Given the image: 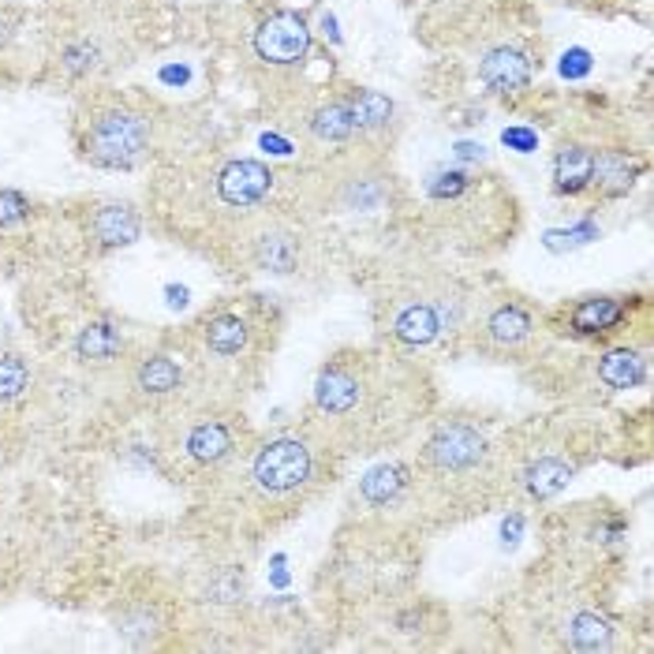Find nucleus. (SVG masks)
Here are the masks:
<instances>
[{"label":"nucleus","mask_w":654,"mask_h":654,"mask_svg":"<svg viewBox=\"0 0 654 654\" xmlns=\"http://www.w3.org/2000/svg\"><path fill=\"white\" fill-rule=\"evenodd\" d=\"M147 142H150V128L139 112L109 109L90 124L83 150L101 169H131L147 153Z\"/></svg>","instance_id":"f257e3e1"},{"label":"nucleus","mask_w":654,"mask_h":654,"mask_svg":"<svg viewBox=\"0 0 654 654\" xmlns=\"http://www.w3.org/2000/svg\"><path fill=\"white\" fill-rule=\"evenodd\" d=\"M314 472L311 449H306L300 437H278V442H265L251 460V479L262 494H292L300 490Z\"/></svg>","instance_id":"f03ea898"},{"label":"nucleus","mask_w":654,"mask_h":654,"mask_svg":"<svg viewBox=\"0 0 654 654\" xmlns=\"http://www.w3.org/2000/svg\"><path fill=\"white\" fill-rule=\"evenodd\" d=\"M483 456H486V437L475 426L464 423H449L426 442V464L437 467L442 475L472 472V467L483 464Z\"/></svg>","instance_id":"7ed1b4c3"},{"label":"nucleus","mask_w":654,"mask_h":654,"mask_svg":"<svg viewBox=\"0 0 654 654\" xmlns=\"http://www.w3.org/2000/svg\"><path fill=\"white\" fill-rule=\"evenodd\" d=\"M311 49V27L303 23V16L295 12H278L270 16L254 34V53H259L265 64H300Z\"/></svg>","instance_id":"20e7f679"},{"label":"nucleus","mask_w":654,"mask_h":654,"mask_svg":"<svg viewBox=\"0 0 654 654\" xmlns=\"http://www.w3.org/2000/svg\"><path fill=\"white\" fill-rule=\"evenodd\" d=\"M270 188H273V172L262 161H232L218 177V191L229 207H254V202L270 195Z\"/></svg>","instance_id":"39448f33"},{"label":"nucleus","mask_w":654,"mask_h":654,"mask_svg":"<svg viewBox=\"0 0 654 654\" xmlns=\"http://www.w3.org/2000/svg\"><path fill=\"white\" fill-rule=\"evenodd\" d=\"M360 401H363V385L344 363L325 366L319 382H314V404H319L322 415H349L360 408Z\"/></svg>","instance_id":"423d86ee"},{"label":"nucleus","mask_w":654,"mask_h":654,"mask_svg":"<svg viewBox=\"0 0 654 654\" xmlns=\"http://www.w3.org/2000/svg\"><path fill=\"white\" fill-rule=\"evenodd\" d=\"M531 57L520 53L513 46H502V49H490L483 57V64H479V79L497 90V94H516V90H524L531 83Z\"/></svg>","instance_id":"0eeeda50"},{"label":"nucleus","mask_w":654,"mask_h":654,"mask_svg":"<svg viewBox=\"0 0 654 654\" xmlns=\"http://www.w3.org/2000/svg\"><path fill=\"white\" fill-rule=\"evenodd\" d=\"M142 232V221L139 213L131 207H120V202H109V207H98L94 218H90V237H94L98 248H128V243H135Z\"/></svg>","instance_id":"6e6552de"},{"label":"nucleus","mask_w":654,"mask_h":654,"mask_svg":"<svg viewBox=\"0 0 654 654\" xmlns=\"http://www.w3.org/2000/svg\"><path fill=\"white\" fill-rule=\"evenodd\" d=\"M640 169H643L640 161L628 158L625 150H602L595 158V165H591V188H598L602 195H610V199L628 195Z\"/></svg>","instance_id":"1a4fd4ad"},{"label":"nucleus","mask_w":654,"mask_h":654,"mask_svg":"<svg viewBox=\"0 0 654 654\" xmlns=\"http://www.w3.org/2000/svg\"><path fill=\"white\" fill-rule=\"evenodd\" d=\"M625 314H628V306L621 300H613V295H587V300H580L576 306H572L569 322L576 333L595 336V333L617 330V325L625 322Z\"/></svg>","instance_id":"9d476101"},{"label":"nucleus","mask_w":654,"mask_h":654,"mask_svg":"<svg viewBox=\"0 0 654 654\" xmlns=\"http://www.w3.org/2000/svg\"><path fill=\"white\" fill-rule=\"evenodd\" d=\"M591 165H595V153L587 147H561L554 158V188L557 195H580L591 188Z\"/></svg>","instance_id":"9b49d317"},{"label":"nucleus","mask_w":654,"mask_h":654,"mask_svg":"<svg viewBox=\"0 0 654 654\" xmlns=\"http://www.w3.org/2000/svg\"><path fill=\"white\" fill-rule=\"evenodd\" d=\"M437 333H442V319H437V306L431 303H412L393 319V336L401 344H412V349L431 344Z\"/></svg>","instance_id":"f8f14e48"},{"label":"nucleus","mask_w":654,"mask_h":654,"mask_svg":"<svg viewBox=\"0 0 654 654\" xmlns=\"http://www.w3.org/2000/svg\"><path fill=\"white\" fill-rule=\"evenodd\" d=\"M120 352H124V336H120L117 325H109V322H90L76 336V355L83 363L105 366L117 360Z\"/></svg>","instance_id":"ddd939ff"},{"label":"nucleus","mask_w":654,"mask_h":654,"mask_svg":"<svg viewBox=\"0 0 654 654\" xmlns=\"http://www.w3.org/2000/svg\"><path fill=\"white\" fill-rule=\"evenodd\" d=\"M598 378L610 390H636L647 378V360L636 349H613L598 360Z\"/></svg>","instance_id":"4468645a"},{"label":"nucleus","mask_w":654,"mask_h":654,"mask_svg":"<svg viewBox=\"0 0 654 654\" xmlns=\"http://www.w3.org/2000/svg\"><path fill=\"white\" fill-rule=\"evenodd\" d=\"M183 385V371L172 355H147L135 371V390H142L147 396H169Z\"/></svg>","instance_id":"2eb2a0df"},{"label":"nucleus","mask_w":654,"mask_h":654,"mask_svg":"<svg viewBox=\"0 0 654 654\" xmlns=\"http://www.w3.org/2000/svg\"><path fill=\"white\" fill-rule=\"evenodd\" d=\"M188 456L199 460V464H218V460H224L232 453V445H237V437H232V431L224 423H218V419H210V423H199L195 431L188 434Z\"/></svg>","instance_id":"dca6fc26"},{"label":"nucleus","mask_w":654,"mask_h":654,"mask_svg":"<svg viewBox=\"0 0 654 654\" xmlns=\"http://www.w3.org/2000/svg\"><path fill=\"white\" fill-rule=\"evenodd\" d=\"M531 330H535V322H531V314L520 303L497 306V311L486 319V336L494 344H502V349H516V344H524L531 336Z\"/></svg>","instance_id":"f3484780"},{"label":"nucleus","mask_w":654,"mask_h":654,"mask_svg":"<svg viewBox=\"0 0 654 654\" xmlns=\"http://www.w3.org/2000/svg\"><path fill=\"white\" fill-rule=\"evenodd\" d=\"M404 486H408L404 464H378L363 475L360 494H363V502H371V505H390Z\"/></svg>","instance_id":"a211bd4d"},{"label":"nucleus","mask_w":654,"mask_h":654,"mask_svg":"<svg viewBox=\"0 0 654 654\" xmlns=\"http://www.w3.org/2000/svg\"><path fill=\"white\" fill-rule=\"evenodd\" d=\"M251 330L240 314H218V319L207 322V349L218 355H240L248 349Z\"/></svg>","instance_id":"6ab92c4d"},{"label":"nucleus","mask_w":654,"mask_h":654,"mask_svg":"<svg viewBox=\"0 0 654 654\" xmlns=\"http://www.w3.org/2000/svg\"><path fill=\"white\" fill-rule=\"evenodd\" d=\"M569 483H572V464H565V460H557V456L539 460V464H531V472H527V494L539 497V502L561 494Z\"/></svg>","instance_id":"aec40b11"},{"label":"nucleus","mask_w":654,"mask_h":654,"mask_svg":"<svg viewBox=\"0 0 654 654\" xmlns=\"http://www.w3.org/2000/svg\"><path fill=\"white\" fill-rule=\"evenodd\" d=\"M349 117H352V128H360V131L385 128L393 120V101L385 94H378V90H360V94H352L349 101Z\"/></svg>","instance_id":"412c9836"},{"label":"nucleus","mask_w":654,"mask_h":654,"mask_svg":"<svg viewBox=\"0 0 654 654\" xmlns=\"http://www.w3.org/2000/svg\"><path fill=\"white\" fill-rule=\"evenodd\" d=\"M254 259L265 273H292L295 262H300V248H295L292 237H284V232H273V237H262L259 240V251H254Z\"/></svg>","instance_id":"4be33fe9"},{"label":"nucleus","mask_w":654,"mask_h":654,"mask_svg":"<svg viewBox=\"0 0 654 654\" xmlns=\"http://www.w3.org/2000/svg\"><path fill=\"white\" fill-rule=\"evenodd\" d=\"M569 636H572V647H580V651H606L613 643V628L598 613H576L569 625Z\"/></svg>","instance_id":"5701e85b"},{"label":"nucleus","mask_w":654,"mask_h":654,"mask_svg":"<svg viewBox=\"0 0 654 654\" xmlns=\"http://www.w3.org/2000/svg\"><path fill=\"white\" fill-rule=\"evenodd\" d=\"M311 131H314V139H322V142H344L352 135V117H349V105H322L319 112H314V120H311Z\"/></svg>","instance_id":"b1692460"},{"label":"nucleus","mask_w":654,"mask_h":654,"mask_svg":"<svg viewBox=\"0 0 654 654\" xmlns=\"http://www.w3.org/2000/svg\"><path fill=\"white\" fill-rule=\"evenodd\" d=\"M117 625H120V636L128 643L147 647V643H153V632H158V613H153V606H131Z\"/></svg>","instance_id":"393cba45"},{"label":"nucleus","mask_w":654,"mask_h":654,"mask_svg":"<svg viewBox=\"0 0 654 654\" xmlns=\"http://www.w3.org/2000/svg\"><path fill=\"white\" fill-rule=\"evenodd\" d=\"M30 371L19 355H0V401H16L27 390Z\"/></svg>","instance_id":"a878e982"},{"label":"nucleus","mask_w":654,"mask_h":654,"mask_svg":"<svg viewBox=\"0 0 654 654\" xmlns=\"http://www.w3.org/2000/svg\"><path fill=\"white\" fill-rule=\"evenodd\" d=\"M30 218V202L19 191H0V229H16Z\"/></svg>","instance_id":"bb28decb"},{"label":"nucleus","mask_w":654,"mask_h":654,"mask_svg":"<svg viewBox=\"0 0 654 654\" xmlns=\"http://www.w3.org/2000/svg\"><path fill=\"white\" fill-rule=\"evenodd\" d=\"M467 188V177L464 172H437V177L431 180V199H456L460 191Z\"/></svg>","instance_id":"cd10ccee"},{"label":"nucleus","mask_w":654,"mask_h":654,"mask_svg":"<svg viewBox=\"0 0 654 654\" xmlns=\"http://www.w3.org/2000/svg\"><path fill=\"white\" fill-rule=\"evenodd\" d=\"M98 64V49L94 46H71L64 53V68L71 71V76H83V71H90Z\"/></svg>","instance_id":"c85d7f7f"},{"label":"nucleus","mask_w":654,"mask_h":654,"mask_svg":"<svg viewBox=\"0 0 654 654\" xmlns=\"http://www.w3.org/2000/svg\"><path fill=\"white\" fill-rule=\"evenodd\" d=\"M557 71H561L565 79H584L587 71H591V53H587V49H569V53L561 57Z\"/></svg>","instance_id":"c756f323"},{"label":"nucleus","mask_w":654,"mask_h":654,"mask_svg":"<svg viewBox=\"0 0 654 654\" xmlns=\"http://www.w3.org/2000/svg\"><path fill=\"white\" fill-rule=\"evenodd\" d=\"M502 142L509 150H516V153H531V150H539V135L531 128H505L502 131Z\"/></svg>","instance_id":"7c9ffc66"},{"label":"nucleus","mask_w":654,"mask_h":654,"mask_svg":"<svg viewBox=\"0 0 654 654\" xmlns=\"http://www.w3.org/2000/svg\"><path fill=\"white\" fill-rule=\"evenodd\" d=\"M520 531H524V520H520V516H509L505 524H502V543H505V546H516V543H520Z\"/></svg>","instance_id":"2f4dec72"},{"label":"nucleus","mask_w":654,"mask_h":654,"mask_svg":"<svg viewBox=\"0 0 654 654\" xmlns=\"http://www.w3.org/2000/svg\"><path fill=\"white\" fill-rule=\"evenodd\" d=\"M262 150L278 153V158H289V153H292V147L281 135H262Z\"/></svg>","instance_id":"473e14b6"},{"label":"nucleus","mask_w":654,"mask_h":654,"mask_svg":"<svg viewBox=\"0 0 654 654\" xmlns=\"http://www.w3.org/2000/svg\"><path fill=\"white\" fill-rule=\"evenodd\" d=\"M456 158L460 161H479L483 158V147H479V142H456Z\"/></svg>","instance_id":"72a5a7b5"},{"label":"nucleus","mask_w":654,"mask_h":654,"mask_svg":"<svg viewBox=\"0 0 654 654\" xmlns=\"http://www.w3.org/2000/svg\"><path fill=\"white\" fill-rule=\"evenodd\" d=\"M322 30H325V38H333V42H341V34H336V19L325 12L322 16Z\"/></svg>","instance_id":"f704fd0d"},{"label":"nucleus","mask_w":654,"mask_h":654,"mask_svg":"<svg viewBox=\"0 0 654 654\" xmlns=\"http://www.w3.org/2000/svg\"><path fill=\"white\" fill-rule=\"evenodd\" d=\"M169 303H172V306H183V303H188V289H169Z\"/></svg>","instance_id":"c9c22d12"}]
</instances>
